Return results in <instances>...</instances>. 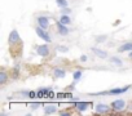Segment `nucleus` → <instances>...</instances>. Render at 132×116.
Listing matches in <instances>:
<instances>
[{
    "mask_svg": "<svg viewBox=\"0 0 132 116\" xmlns=\"http://www.w3.org/2000/svg\"><path fill=\"white\" fill-rule=\"evenodd\" d=\"M131 88H132V85H126V86H122V88H113V89L104 90V92L89 93V95H120L123 93H127Z\"/></svg>",
    "mask_w": 132,
    "mask_h": 116,
    "instance_id": "f257e3e1",
    "label": "nucleus"
},
{
    "mask_svg": "<svg viewBox=\"0 0 132 116\" xmlns=\"http://www.w3.org/2000/svg\"><path fill=\"white\" fill-rule=\"evenodd\" d=\"M35 32H36V35H38V37H40L42 40H44L45 43H52V36L48 34V31L45 30V28H42L40 26H38L36 25V27H35Z\"/></svg>",
    "mask_w": 132,
    "mask_h": 116,
    "instance_id": "f03ea898",
    "label": "nucleus"
},
{
    "mask_svg": "<svg viewBox=\"0 0 132 116\" xmlns=\"http://www.w3.org/2000/svg\"><path fill=\"white\" fill-rule=\"evenodd\" d=\"M110 106H111L113 111L119 112V111H124V110L127 108V102H126L124 99L119 98V99H114V101L110 103Z\"/></svg>",
    "mask_w": 132,
    "mask_h": 116,
    "instance_id": "7ed1b4c3",
    "label": "nucleus"
},
{
    "mask_svg": "<svg viewBox=\"0 0 132 116\" xmlns=\"http://www.w3.org/2000/svg\"><path fill=\"white\" fill-rule=\"evenodd\" d=\"M91 106H92V103L87 102V101H75V102H73V107L78 112H86Z\"/></svg>",
    "mask_w": 132,
    "mask_h": 116,
    "instance_id": "20e7f679",
    "label": "nucleus"
},
{
    "mask_svg": "<svg viewBox=\"0 0 132 116\" xmlns=\"http://www.w3.org/2000/svg\"><path fill=\"white\" fill-rule=\"evenodd\" d=\"M8 43H9V45H12V46H16V45H18L20 43H22L21 36H20V34H18L17 30H12V31L9 32Z\"/></svg>",
    "mask_w": 132,
    "mask_h": 116,
    "instance_id": "39448f33",
    "label": "nucleus"
},
{
    "mask_svg": "<svg viewBox=\"0 0 132 116\" xmlns=\"http://www.w3.org/2000/svg\"><path fill=\"white\" fill-rule=\"evenodd\" d=\"M111 111H113L111 106H109L106 103H96L95 104V112L98 113V115H106Z\"/></svg>",
    "mask_w": 132,
    "mask_h": 116,
    "instance_id": "423d86ee",
    "label": "nucleus"
},
{
    "mask_svg": "<svg viewBox=\"0 0 132 116\" xmlns=\"http://www.w3.org/2000/svg\"><path fill=\"white\" fill-rule=\"evenodd\" d=\"M49 53H51V48H49L48 43H45V44H42V45H38V46H36V54H38L39 57L45 58V57H48V55H49Z\"/></svg>",
    "mask_w": 132,
    "mask_h": 116,
    "instance_id": "0eeeda50",
    "label": "nucleus"
},
{
    "mask_svg": "<svg viewBox=\"0 0 132 116\" xmlns=\"http://www.w3.org/2000/svg\"><path fill=\"white\" fill-rule=\"evenodd\" d=\"M36 25L40 26L42 28L48 30L51 27V18L47 17V16H38L36 17Z\"/></svg>",
    "mask_w": 132,
    "mask_h": 116,
    "instance_id": "6e6552de",
    "label": "nucleus"
},
{
    "mask_svg": "<svg viewBox=\"0 0 132 116\" xmlns=\"http://www.w3.org/2000/svg\"><path fill=\"white\" fill-rule=\"evenodd\" d=\"M43 111L45 115H54L58 112V104L56 103H44L43 104Z\"/></svg>",
    "mask_w": 132,
    "mask_h": 116,
    "instance_id": "1a4fd4ad",
    "label": "nucleus"
},
{
    "mask_svg": "<svg viewBox=\"0 0 132 116\" xmlns=\"http://www.w3.org/2000/svg\"><path fill=\"white\" fill-rule=\"evenodd\" d=\"M56 28H57V32L61 35V36H68L70 34V30L68 27V25H63L62 22L57 21L56 22Z\"/></svg>",
    "mask_w": 132,
    "mask_h": 116,
    "instance_id": "9d476101",
    "label": "nucleus"
},
{
    "mask_svg": "<svg viewBox=\"0 0 132 116\" xmlns=\"http://www.w3.org/2000/svg\"><path fill=\"white\" fill-rule=\"evenodd\" d=\"M91 50H92V53H93L97 58H101V60H105V58H108V57H109L108 52H106V50H104V49H100V48L92 46V48H91Z\"/></svg>",
    "mask_w": 132,
    "mask_h": 116,
    "instance_id": "9b49d317",
    "label": "nucleus"
},
{
    "mask_svg": "<svg viewBox=\"0 0 132 116\" xmlns=\"http://www.w3.org/2000/svg\"><path fill=\"white\" fill-rule=\"evenodd\" d=\"M52 74H53L54 79H65L66 78V70L62 67H54Z\"/></svg>",
    "mask_w": 132,
    "mask_h": 116,
    "instance_id": "f8f14e48",
    "label": "nucleus"
},
{
    "mask_svg": "<svg viewBox=\"0 0 132 116\" xmlns=\"http://www.w3.org/2000/svg\"><path fill=\"white\" fill-rule=\"evenodd\" d=\"M9 79H11V76H9V74H8L5 70L0 71V85L4 86V85L9 81Z\"/></svg>",
    "mask_w": 132,
    "mask_h": 116,
    "instance_id": "ddd939ff",
    "label": "nucleus"
},
{
    "mask_svg": "<svg viewBox=\"0 0 132 116\" xmlns=\"http://www.w3.org/2000/svg\"><path fill=\"white\" fill-rule=\"evenodd\" d=\"M51 88H39L36 92H38V99H45L48 97V93H49Z\"/></svg>",
    "mask_w": 132,
    "mask_h": 116,
    "instance_id": "4468645a",
    "label": "nucleus"
},
{
    "mask_svg": "<svg viewBox=\"0 0 132 116\" xmlns=\"http://www.w3.org/2000/svg\"><path fill=\"white\" fill-rule=\"evenodd\" d=\"M132 50V41H127V43H123L119 48H118V52L119 53H124V52H131Z\"/></svg>",
    "mask_w": 132,
    "mask_h": 116,
    "instance_id": "2eb2a0df",
    "label": "nucleus"
},
{
    "mask_svg": "<svg viewBox=\"0 0 132 116\" xmlns=\"http://www.w3.org/2000/svg\"><path fill=\"white\" fill-rule=\"evenodd\" d=\"M58 21L60 22H62L63 25H71V17L69 16V14H63V13H61V16H60V18H58Z\"/></svg>",
    "mask_w": 132,
    "mask_h": 116,
    "instance_id": "dca6fc26",
    "label": "nucleus"
},
{
    "mask_svg": "<svg viewBox=\"0 0 132 116\" xmlns=\"http://www.w3.org/2000/svg\"><path fill=\"white\" fill-rule=\"evenodd\" d=\"M43 104H44V103H42V102H39V101L31 99L30 103H29V108H31V110H39L40 107H43Z\"/></svg>",
    "mask_w": 132,
    "mask_h": 116,
    "instance_id": "f3484780",
    "label": "nucleus"
},
{
    "mask_svg": "<svg viewBox=\"0 0 132 116\" xmlns=\"http://www.w3.org/2000/svg\"><path fill=\"white\" fill-rule=\"evenodd\" d=\"M82 78H83V71H82V70H75V71L73 72V80H74L75 84H77L78 81H80Z\"/></svg>",
    "mask_w": 132,
    "mask_h": 116,
    "instance_id": "a211bd4d",
    "label": "nucleus"
},
{
    "mask_svg": "<svg viewBox=\"0 0 132 116\" xmlns=\"http://www.w3.org/2000/svg\"><path fill=\"white\" fill-rule=\"evenodd\" d=\"M110 63H113L114 66L120 67L123 65V61L120 60V58H118V57H110Z\"/></svg>",
    "mask_w": 132,
    "mask_h": 116,
    "instance_id": "6ab92c4d",
    "label": "nucleus"
},
{
    "mask_svg": "<svg viewBox=\"0 0 132 116\" xmlns=\"http://www.w3.org/2000/svg\"><path fill=\"white\" fill-rule=\"evenodd\" d=\"M56 4H57V7L61 8V9L69 7V2H68V0H56Z\"/></svg>",
    "mask_w": 132,
    "mask_h": 116,
    "instance_id": "aec40b11",
    "label": "nucleus"
},
{
    "mask_svg": "<svg viewBox=\"0 0 132 116\" xmlns=\"http://www.w3.org/2000/svg\"><path fill=\"white\" fill-rule=\"evenodd\" d=\"M56 50L60 52V53H68L69 52V48L66 46V45H57L56 46Z\"/></svg>",
    "mask_w": 132,
    "mask_h": 116,
    "instance_id": "412c9836",
    "label": "nucleus"
},
{
    "mask_svg": "<svg viewBox=\"0 0 132 116\" xmlns=\"http://www.w3.org/2000/svg\"><path fill=\"white\" fill-rule=\"evenodd\" d=\"M18 76H20V66H16L13 69V71H12V78L13 79H18Z\"/></svg>",
    "mask_w": 132,
    "mask_h": 116,
    "instance_id": "4be33fe9",
    "label": "nucleus"
},
{
    "mask_svg": "<svg viewBox=\"0 0 132 116\" xmlns=\"http://www.w3.org/2000/svg\"><path fill=\"white\" fill-rule=\"evenodd\" d=\"M95 40H96L97 43H104V41L108 40V36H106V35H98V36L95 37Z\"/></svg>",
    "mask_w": 132,
    "mask_h": 116,
    "instance_id": "5701e85b",
    "label": "nucleus"
},
{
    "mask_svg": "<svg viewBox=\"0 0 132 116\" xmlns=\"http://www.w3.org/2000/svg\"><path fill=\"white\" fill-rule=\"evenodd\" d=\"M56 99H60V101L66 99V92H58V93L56 94Z\"/></svg>",
    "mask_w": 132,
    "mask_h": 116,
    "instance_id": "b1692460",
    "label": "nucleus"
},
{
    "mask_svg": "<svg viewBox=\"0 0 132 116\" xmlns=\"http://www.w3.org/2000/svg\"><path fill=\"white\" fill-rule=\"evenodd\" d=\"M56 94H57V93H54V92H53V89L51 88V90H49V93H48L47 99H56Z\"/></svg>",
    "mask_w": 132,
    "mask_h": 116,
    "instance_id": "393cba45",
    "label": "nucleus"
},
{
    "mask_svg": "<svg viewBox=\"0 0 132 116\" xmlns=\"http://www.w3.org/2000/svg\"><path fill=\"white\" fill-rule=\"evenodd\" d=\"M79 61H80L82 63L87 62V61H88V55H87V54H82V55H80V58H79Z\"/></svg>",
    "mask_w": 132,
    "mask_h": 116,
    "instance_id": "a878e982",
    "label": "nucleus"
},
{
    "mask_svg": "<svg viewBox=\"0 0 132 116\" xmlns=\"http://www.w3.org/2000/svg\"><path fill=\"white\" fill-rule=\"evenodd\" d=\"M70 12H71V9L68 7V8H62L61 9V13H63V14H70Z\"/></svg>",
    "mask_w": 132,
    "mask_h": 116,
    "instance_id": "bb28decb",
    "label": "nucleus"
},
{
    "mask_svg": "<svg viewBox=\"0 0 132 116\" xmlns=\"http://www.w3.org/2000/svg\"><path fill=\"white\" fill-rule=\"evenodd\" d=\"M58 113H60L61 116H70V115H71L70 111H58Z\"/></svg>",
    "mask_w": 132,
    "mask_h": 116,
    "instance_id": "cd10ccee",
    "label": "nucleus"
},
{
    "mask_svg": "<svg viewBox=\"0 0 132 116\" xmlns=\"http://www.w3.org/2000/svg\"><path fill=\"white\" fill-rule=\"evenodd\" d=\"M73 98H74V95H73L71 90L70 92H66V99H73Z\"/></svg>",
    "mask_w": 132,
    "mask_h": 116,
    "instance_id": "c85d7f7f",
    "label": "nucleus"
},
{
    "mask_svg": "<svg viewBox=\"0 0 132 116\" xmlns=\"http://www.w3.org/2000/svg\"><path fill=\"white\" fill-rule=\"evenodd\" d=\"M128 58L132 61V50H131V52H128Z\"/></svg>",
    "mask_w": 132,
    "mask_h": 116,
    "instance_id": "c756f323",
    "label": "nucleus"
}]
</instances>
